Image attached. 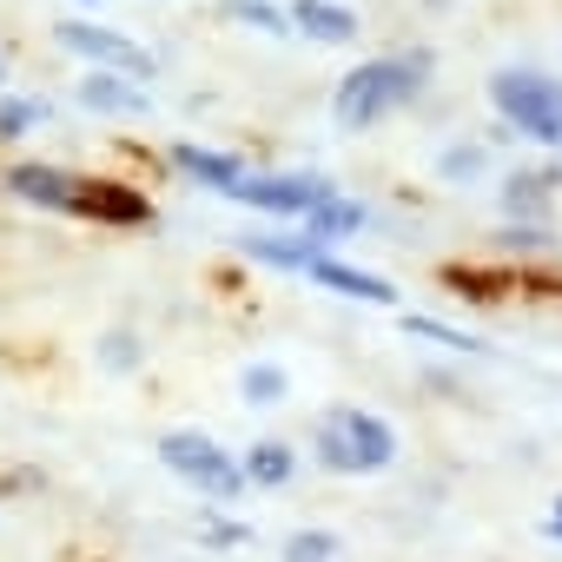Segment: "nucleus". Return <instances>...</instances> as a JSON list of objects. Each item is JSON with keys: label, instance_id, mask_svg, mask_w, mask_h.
<instances>
[{"label": "nucleus", "instance_id": "f257e3e1", "mask_svg": "<svg viewBox=\"0 0 562 562\" xmlns=\"http://www.w3.org/2000/svg\"><path fill=\"white\" fill-rule=\"evenodd\" d=\"M424 74H430V54L364 60V67H351V74L338 80V93H331V120H338L345 133H364V126L391 120L397 106H411L417 87H424Z\"/></svg>", "mask_w": 562, "mask_h": 562}, {"label": "nucleus", "instance_id": "f03ea898", "mask_svg": "<svg viewBox=\"0 0 562 562\" xmlns=\"http://www.w3.org/2000/svg\"><path fill=\"white\" fill-rule=\"evenodd\" d=\"M312 457L331 470V476H378L397 463V430L378 417V411H358V404H331L312 430Z\"/></svg>", "mask_w": 562, "mask_h": 562}, {"label": "nucleus", "instance_id": "7ed1b4c3", "mask_svg": "<svg viewBox=\"0 0 562 562\" xmlns=\"http://www.w3.org/2000/svg\"><path fill=\"white\" fill-rule=\"evenodd\" d=\"M490 106L509 133L536 139V146H562V80L529 74V67H503V74H490Z\"/></svg>", "mask_w": 562, "mask_h": 562}, {"label": "nucleus", "instance_id": "20e7f679", "mask_svg": "<svg viewBox=\"0 0 562 562\" xmlns=\"http://www.w3.org/2000/svg\"><path fill=\"white\" fill-rule=\"evenodd\" d=\"M159 463H166L172 476H186L205 503H238V496H245L238 457H232L218 437H205V430H166V437H159Z\"/></svg>", "mask_w": 562, "mask_h": 562}, {"label": "nucleus", "instance_id": "39448f33", "mask_svg": "<svg viewBox=\"0 0 562 562\" xmlns=\"http://www.w3.org/2000/svg\"><path fill=\"white\" fill-rule=\"evenodd\" d=\"M338 186L318 179V172H245L225 199L251 205V212H271V218H312Z\"/></svg>", "mask_w": 562, "mask_h": 562}, {"label": "nucleus", "instance_id": "423d86ee", "mask_svg": "<svg viewBox=\"0 0 562 562\" xmlns=\"http://www.w3.org/2000/svg\"><path fill=\"white\" fill-rule=\"evenodd\" d=\"M54 41L74 54V60H87V74H120V80H153V54L146 47H133L126 34H113V27H93V21H60L54 27Z\"/></svg>", "mask_w": 562, "mask_h": 562}, {"label": "nucleus", "instance_id": "0eeeda50", "mask_svg": "<svg viewBox=\"0 0 562 562\" xmlns=\"http://www.w3.org/2000/svg\"><path fill=\"white\" fill-rule=\"evenodd\" d=\"M80 186L87 179H74V172H60V166H14L8 172V192L21 199V205H47V212H80Z\"/></svg>", "mask_w": 562, "mask_h": 562}, {"label": "nucleus", "instance_id": "6e6552de", "mask_svg": "<svg viewBox=\"0 0 562 562\" xmlns=\"http://www.w3.org/2000/svg\"><path fill=\"white\" fill-rule=\"evenodd\" d=\"M292 34H305V41H325V47H351L358 41V14L351 8H338V0H292Z\"/></svg>", "mask_w": 562, "mask_h": 562}, {"label": "nucleus", "instance_id": "1a4fd4ad", "mask_svg": "<svg viewBox=\"0 0 562 562\" xmlns=\"http://www.w3.org/2000/svg\"><path fill=\"white\" fill-rule=\"evenodd\" d=\"M312 285H325V292H338V299H364V305H397V292H391V278H378V271H358V265H338L331 251L305 271Z\"/></svg>", "mask_w": 562, "mask_h": 562}, {"label": "nucleus", "instance_id": "9d476101", "mask_svg": "<svg viewBox=\"0 0 562 562\" xmlns=\"http://www.w3.org/2000/svg\"><path fill=\"white\" fill-rule=\"evenodd\" d=\"M74 93H80L87 113H113V120H139V113H153L146 87H139V80H120V74H87Z\"/></svg>", "mask_w": 562, "mask_h": 562}, {"label": "nucleus", "instance_id": "9b49d317", "mask_svg": "<svg viewBox=\"0 0 562 562\" xmlns=\"http://www.w3.org/2000/svg\"><path fill=\"white\" fill-rule=\"evenodd\" d=\"M238 476H245V490H285L299 476V450L278 443V437H265V443H251L238 457Z\"/></svg>", "mask_w": 562, "mask_h": 562}, {"label": "nucleus", "instance_id": "f8f14e48", "mask_svg": "<svg viewBox=\"0 0 562 562\" xmlns=\"http://www.w3.org/2000/svg\"><path fill=\"white\" fill-rule=\"evenodd\" d=\"M80 212H87V218H106V225H139V218H153V205H146L139 192L113 186V179H87V186H80Z\"/></svg>", "mask_w": 562, "mask_h": 562}, {"label": "nucleus", "instance_id": "ddd939ff", "mask_svg": "<svg viewBox=\"0 0 562 562\" xmlns=\"http://www.w3.org/2000/svg\"><path fill=\"white\" fill-rule=\"evenodd\" d=\"M364 218H371V212H364L358 199H345V192H331V199H325V205H318V212L305 218V238H312L318 251H331L338 238H358V232H364Z\"/></svg>", "mask_w": 562, "mask_h": 562}, {"label": "nucleus", "instance_id": "4468645a", "mask_svg": "<svg viewBox=\"0 0 562 562\" xmlns=\"http://www.w3.org/2000/svg\"><path fill=\"white\" fill-rule=\"evenodd\" d=\"M172 166H179L186 179L212 186V192H232V186L245 179V159H232V153H212V146H172Z\"/></svg>", "mask_w": 562, "mask_h": 562}, {"label": "nucleus", "instance_id": "2eb2a0df", "mask_svg": "<svg viewBox=\"0 0 562 562\" xmlns=\"http://www.w3.org/2000/svg\"><path fill=\"white\" fill-rule=\"evenodd\" d=\"M238 251H245V258H258V265H278V271H312V265L325 258L312 238H271V232H245V238H238Z\"/></svg>", "mask_w": 562, "mask_h": 562}, {"label": "nucleus", "instance_id": "dca6fc26", "mask_svg": "<svg viewBox=\"0 0 562 562\" xmlns=\"http://www.w3.org/2000/svg\"><path fill=\"white\" fill-rule=\"evenodd\" d=\"M549 172H509L503 179V212L516 218V225H542L549 218Z\"/></svg>", "mask_w": 562, "mask_h": 562}, {"label": "nucleus", "instance_id": "f3484780", "mask_svg": "<svg viewBox=\"0 0 562 562\" xmlns=\"http://www.w3.org/2000/svg\"><path fill=\"white\" fill-rule=\"evenodd\" d=\"M238 391H245V404H258V411H271V404H285L292 397V378H285V364H245V378H238Z\"/></svg>", "mask_w": 562, "mask_h": 562}, {"label": "nucleus", "instance_id": "a211bd4d", "mask_svg": "<svg viewBox=\"0 0 562 562\" xmlns=\"http://www.w3.org/2000/svg\"><path fill=\"white\" fill-rule=\"evenodd\" d=\"M338 555H345L338 529H292L285 536V562H338Z\"/></svg>", "mask_w": 562, "mask_h": 562}, {"label": "nucleus", "instance_id": "6ab92c4d", "mask_svg": "<svg viewBox=\"0 0 562 562\" xmlns=\"http://www.w3.org/2000/svg\"><path fill=\"white\" fill-rule=\"evenodd\" d=\"M47 120V100H21V93H0V139H27Z\"/></svg>", "mask_w": 562, "mask_h": 562}, {"label": "nucleus", "instance_id": "aec40b11", "mask_svg": "<svg viewBox=\"0 0 562 562\" xmlns=\"http://www.w3.org/2000/svg\"><path fill=\"white\" fill-rule=\"evenodd\" d=\"M225 14L258 27V34H292V14L285 8H271V0H225Z\"/></svg>", "mask_w": 562, "mask_h": 562}, {"label": "nucleus", "instance_id": "412c9836", "mask_svg": "<svg viewBox=\"0 0 562 562\" xmlns=\"http://www.w3.org/2000/svg\"><path fill=\"white\" fill-rule=\"evenodd\" d=\"M404 331H411V338H430V345H443V351H483V338L450 331V325H437V318H404Z\"/></svg>", "mask_w": 562, "mask_h": 562}, {"label": "nucleus", "instance_id": "4be33fe9", "mask_svg": "<svg viewBox=\"0 0 562 562\" xmlns=\"http://www.w3.org/2000/svg\"><path fill=\"white\" fill-rule=\"evenodd\" d=\"M100 364H106V371H133V364H139V338H133V331H106V338H100Z\"/></svg>", "mask_w": 562, "mask_h": 562}, {"label": "nucleus", "instance_id": "5701e85b", "mask_svg": "<svg viewBox=\"0 0 562 562\" xmlns=\"http://www.w3.org/2000/svg\"><path fill=\"white\" fill-rule=\"evenodd\" d=\"M437 172H443V179H476V172H483V146H450V153L437 159Z\"/></svg>", "mask_w": 562, "mask_h": 562}, {"label": "nucleus", "instance_id": "b1692460", "mask_svg": "<svg viewBox=\"0 0 562 562\" xmlns=\"http://www.w3.org/2000/svg\"><path fill=\"white\" fill-rule=\"evenodd\" d=\"M205 536H212V542H245L251 529H245V522H218V516H212V522H205Z\"/></svg>", "mask_w": 562, "mask_h": 562}, {"label": "nucleus", "instance_id": "393cba45", "mask_svg": "<svg viewBox=\"0 0 562 562\" xmlns=\"http://www.w3.org/2000/svg\"><path fill=\"white\" fill-rule=\"evenodd\" d=\"M549 536H555V542H562V496H555V503H549Z\"/></svg>", "mask_w": 562, "mask_h": 562}, {"label": "nucleus", "instance_id": "a878e982", "mask_svg": "<svg viewBox=\"0 0 562 562\" xmlns=\"http://www.w3.org/2000/svg\"><path fill=\"white\" fill-rule=\"evenodd\" d=\"M549 186H562V159H555V166H549Z\"/></svg>", "mask_w": 562, "mask_h": 562}, {"label": "nucleus", "instance_id": "bb28decb", "mask_svg": "<svg viewBox=\"0 0 562 562\" xmlns=\"http://www.w3.org/2000/svg\"><path fill=\"white\" fill-rule=\"evenodd\" d=\"M0 74H8V67H0Z\"/></svg>", "mask_w": 562, "mask_h": 562}]
</instances>
